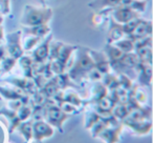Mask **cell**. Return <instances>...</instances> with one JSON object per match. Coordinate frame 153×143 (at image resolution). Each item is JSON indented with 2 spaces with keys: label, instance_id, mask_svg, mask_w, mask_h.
I'll use <instances>...</instances> for the list:
<instances>
[{
  "label": "cell",
  "instance_id": "obj_1",
  "mask_svg": "<svg viewBox=\"0 0 153 143\" xmlns=\"http://www.w3.org/2000/svg\"><path fill=\"white\" fill-rule=\"evenodd\" d=\"M51 17H53V11L49 7H36L34 5H25L20 22L25 26H36L47 24Z\"/></svg>",
  "mask_w": 153,
  "mask_h": 143
},
{
  "label": "cell",
  "instance_id": "obj_2",
  "mask_svg": "<svg viewBox=\"0 0 153 143\" xmlns=\"http://www.w3.org/2000/svg\"><path fill=\"white\" fill-rule=\"evenodd\" d=\"M113 18L117 23L124 24L135 19V18H138V14L137 12L129 7L119 5V7H113Z\"/></svg>",
  "mask_w": 153,
  "mask_h": 143
},
{
  "label": "cell",
  "instance_id": "obj_3",
  "mask_svg": "<svg viewBox=\"0 0 153 143\" xmlns=\"http://www.w3.org/2000/svg\"><path fill=\"white\" fill-rule=\"evenodd\" d=\"M122 0H94L91 3H89L90 7L94 10H102L104 7H119L121 4Z\"/></svg>",
  "mask_w": 153,
  "mask_h": 143
},
{
  "label": "cell",
  "instance_id": "obj_4",
  "mask_svg": "<svg viewBox=\"0 0 153 143\" xmlns=\"http://www.w3.org/2000/svg\"><path fill=\"white\" fill-rule=\"evenodd\" d=\"M25 30L27 34L34 35V36L37 37H42L45 36L51 31V28H49L48 24H41V25H36V26H27Z\"/></svg>",
  "mask_w": 153,
  "mask_h": 143
},
{
  "label": "cell",
  "instance_id": "obj_5",
  "mask_svg": "<svg viewBox=\"0 0 153 143\" xmlns=\"http://www.w3.org/2000/svg\"><path fill=\"white\" fill-rule=\"evenodd\" d=\"M41 1H42V2H44V0H41Z\"/></svg>",
  "mask_w": 153,
  "mask_h": 143
}]
</instances>
